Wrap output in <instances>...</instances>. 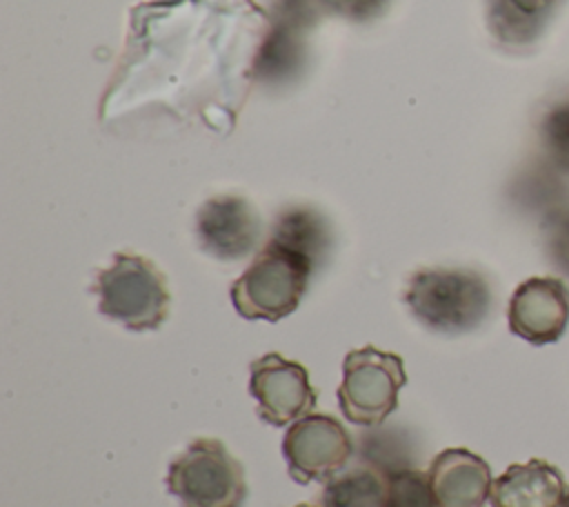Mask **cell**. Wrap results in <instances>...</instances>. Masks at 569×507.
<instances>
[{
	"label": "cell",
	"mask_w": 569,
	"mask_h": 507,
	"mask_svg": "<svg viewBox=\"0 0 569 507\" xmlns=\"http://www.w3.org/2000/svg\"><path fill=\"white\" fill-rule=\"evenodd\" d=\"M249 394L258 402V416L273 427L311 414L318 400L305 365L280 354H264L251 362Z\"/></svg>",
	"instance_id": "52a82bcc"
},
{
	"label": "cell",
	"mask_w": 569,
	"mask_h": 507,
	"mask_svg": "<svg viewBox=\"0 0 569 507\" xmlns=\"http://www.w3.org/2000/svg\"><path fill=\"white\" fill-rule=\"evenodd\" d=\"M387 471V494L382 507H438L427 471L416 467H393Z\"/></svg>",
	"instance_id": "2e32d148"
},
{
	"label": "cell",
	"mask_w": 569,
	"mask_h": 507,
	"mask_svg": "<svg viewBox=\"0 0 569 507\" xmlns=\"http://www.w3.org/2000/svg\"><path fill=\"white\" fill-rule=\"evenodd\" d=\"M567 0H485V24L491 40L511 53L531 51Z\"/></svg>",
	"instance_id": "8fae6325"
},
{
	"label": "cell",
	"mask_w": 569,
	"mask_h": 507,
	"mask_svg": "<svg viewBox=\"0 0 569 507\" xmlns=\"http://www.w3.org/2000/svg\"><path fill=\"white\" fill-rule=\"evenodd\" d=\"M93 291L100 314L129 331H153L169 316L167 276L140 254H113L111 265L98 271Z\"/></svg>",
	"instance_id": "3957f363"
},
{
	"label": "cell",
	"mask_w": 569,
	"mask_h": 507,
	"mask_svg": "<svg viewBox=\"0 0 569 507\" xmlns=\"http://www.w3.org/2000/svg\"><path fill=\"white\" fill-rule=\"evenodd\" d=\"M542 238L551 265L569 276V207H558L547 213Z\"/></svg>",
	"instance_id": "e0dca14e"
},
{
	"label": "cell",
	"mask_w": 569,
	"mask_h": 507,
	"mask_svg": "<svg viewBox=\"0 0 569 507\" xmlns=\"http://www.w3.org/2000/svg\"><path fill=\"white\" fill-rule=\"evenodd\" d=\"M427 476L438 507H485L491 496L493 476L489 463L465 447H449L436 454Z\"/></svg>",
	"instance_id": "30bf717a"
},
{
	"label": "cell",
	"mask_w": 569,
	"mask_h": 507,
	"mask_svg": "<svg viewBox=\"0 0 569 507\" xmlns=\"http://www.w3.org/2000/svg\"><path fill=\"white\" fill-rule=\"evenodd\" d=\"M405 305L411 316L436 334H467L491 311L487 278L469 267H425L409 276Z\"/></svg>",
	"instance_id": "6da1fadb"
},
{
	"label": "cell",
	"mask_w": 569,
	"mask_h": 507,
	"mask_svg": "<svg viewBox=\"0 0 569 507\" xmlns=\"http://www.w3.org/2000/svg\"><path fill=\"white\" fill-rule=\"evenodd\" d=\"M387 494V471L378 467H353L325 483V507H382Z\"/></svg>",
	"instance_id": "5bb4252c"
},
{
	"label": "cell",
	"mask_w": 569,
	"mask_h": 507,
	"mask_svg": "<svg viewBox=\"0 0 569 507\" xmlns=\"http://www.w3.org/2000/svg\"><path fill=\"white\" fill-rule=\"evenodd\" d=\"M269 238L307 254L316 265L322 262L331 247V229L325 216L311 207L282 209L271 225Z\"/></svg>",
	"instance_id": "4fadbf2b"
},
{
	"label": "cell",
	"mask_w": 569,
	"mask_h": 507,
	"mask_svg": "<svg viewBox=\"0 0 569 507\" xmlns=\"http://www.w3.org/2000/svg\"><path fill=\"white\" fill-rule=\"evenodd\" d=\"M296 507H316V505H307V503H300V505H296ZM325 507V505H322Z\"/></svg>",
	"instance_id": "d6986e66"
},
{
	"label": "cell",
	"mask_w": 569,
	"mask_h": 507,
	"mask_svg": "<svg viewBox=\"0 0 569 507\" xmlns=\"http://www.w3.org/2000/svg\"><path fill=\"white\" fill-rule=\"evenodd\" d=\"M262 220L242 196L222 193L204 200L196 213V238L202 251L231 262L247 258L260 242Z\"/></svg>",
	"instance_id": "ba28073f"
},
{
	"label": "cell",
	"mask_w": 569,
	"mask_h": 507,
	"mask_svg": "<svg viewBox=\"0 0 569 507\" xmlns=\"http://www.w3.org/2000/svg\"><path fill=\"white\" fill-rule=\"evenodd\" d=\"M353 454L351 434L331 414H307L282 436L289 476L300 483H327L340 474Z\"/></svg>",
	"instance_id": "8992f818"
},
{
	"label": "cell",
	"mask_w": 569,
	"mask_h": 507,
	"mask_svg": "<svg viewBox=\"0 0 569 507\" xmlns=\"http://www.w3.org/2000/svg\"><path fill=\"white\" fill-rule=\"evenodd\" d=\"M509 331L531 345L560 340L569 325V287L556 276L522 280L507 305Z\"/></svg>",
	"instance_id": "9c48e42d"
},
{
	"label": "cell",
	"mask_w": 569,
	"mask_h": 507,
	"mask_svg": "<svg viewBox=\"0 0 569 507\" xmlns=\"http://www.w3.org/2000/svg\"><path fill=\"white\" fill-rule=\"evenodd\" d=\"M407 382L405 362L398 354L373 345L351 349L342 360L338 405L342 416L362 427H378L398 407V391Z\"/></svg>",
	"instance_id": "5b68a950"
},
{
	"label": "cell",
	"mask_w": 569,
	"mask_h": 507,
	"mask_svg": "<svg viewBox=\"0 0 569 507\" xmlns=\"http://www.w3.org/2000/svg\"><path fill=\"white\" fill-rule=\"evenodd\" d=\"M562 507H569V491H567V498H565V505Z\"/></svg>",
	"instance_id": "ffe728a7"
},
{
	"label": "cell",
	"mask_w": 569,
	"mask_h": 507,
	"mask_svg": "<svg viewBox=\"0 0 569 507\" xmlns=\"http://www.w3.org/2000/svg\"><path fill=\"white\" fill-rule=\"evenodd\" d=\"M180 507H242L249 494L242 463L218 438H196L167 471Z\"/></svg>",
	"instance_id": "277c9868"
},
{
	"label": "cell",
	"mask_w": 569,
	"mask_h": 507,
	"mask_svg": "<svg viewBox=\"0 0 569 507\" xmlns=\"http://www.w3.org/2000/svg\"><path fill=\"white\" fill-rule=\"evenodd\" d=\"M536 133L547 162L556 171L569 173V98L553 100L542 109Z\"/></svg>",
	"instance_id": "9a60e30c"
},
{
	"label": "cell",
	"mask_w": 569,
	"mask_h": 507,
	"mask_svg": "<svg viewBox=\"0 0 569 507\" xmlns=\"http://www.w3.org/2000/svg\"><path fill=\"white\" fill-rule=\"evenodd\" d=\"M569 485L562 471L540 458L509 465L493 478L491 507H562Z\"/></svg>",
	"instance_id": "7c38bea8"
},
{
	"label": "cell",
	"mask_w": 569,
	"mask_h": 507,
	"mask_svg": "<svg viewBox=\"0 0 569 507\" xmlns=\"http://www.w3.org/2000/svg\"><path fill=\"white\" fill-rule=\"evenodd\" d=\"M316 267V260L307 254L267 238L264 247L231 285V302L247 320L278 322L298 309Z\"/></svg>",
	"instance_id": "7a4b0ae2"
},
{
	"label": "cell",
	"mask_w": 569,
	"mask_h": 507,
	"mask_svg": "<svg viewBox=\"0 0 569 507\" xmlns=\"http://www.w3.org/2000/svg\"><path fill=\"white\" fill-rule=\"evenodd\" d=\"M322 9L351 22H369L380 18L391 0H320Z\"/></svg>",
	"instance_id": "ac0fdd59"
}]
</instances>
